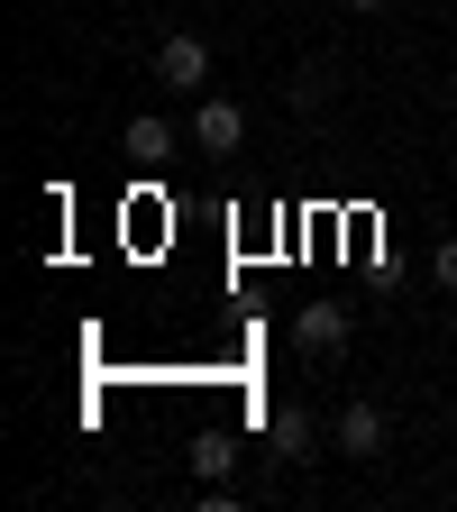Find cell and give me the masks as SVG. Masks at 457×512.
Instances as JSON below:
<instances>
[{
	"instance_id": "obj_9",
	"label": "cell",
	"mask_w": 457,
	"mask_h": 512,
	"mask_svg": "<svg viewBox=\"0 0 457 512\" xmlns=\"http://www.w3.org/2000/svg\"><path fill=\"white\" fill-rule=\"evenodd\" d=\"M430 275H439V293H457V238H448V247L430 256Z\"/></svg>"
},
{
	"instance_id": "obj_5",
	"label": "cell",
	"mask_w": 457,
	"mask_h": 512,
	"mask_svg": "<svg viewBox=\"0 0 457 512\" xmlns=\"http://www.w3.org/2000/svg\"><path fill=\"white\" fill-rule=\"evenodd\" d=\"M266 448H275L284 467H311V458H320V448H311V412H302V403H275V412H266Z\"/></svg>"
},
{
	"instance_id": "obj_2",
	"label": "cell",
	"mask_w": 457,
	"mask_h": 512,
	"mask_svg": "<svg viewBox=\"0 0 457 512\" xmlns=\"http://www.w3.org/2000/svg\"><path fill=\"white\" fill-rule=\"evenodd\" d=\"M156 83H165V92H202V83H211V37L174 28V37L156 46Z\"/></svg>"
},
{
	"instance_id": "obj_6",
	"label": "cell",
	"mask_w": 457,
	"mask_h": 512,
	"mask_svg": "<svg viewBox=\"0 0 457 512\" xmlns=\"http://www.w3.org/2000/svg\"><path fill=\"white\" fill-rule=\"evenodd\" d=\"M119 147H128V165H165V156H174V128H165L156 110H138V119H128V138H119Z\"/></svg>"
},
{
	"instance_id": "obj_1",
	"label": "cell",
	"mask_w": 457,
	"mask_h": 512,
	"mask_svg": "<svg viewBox=\"0 0 457 512\" xmlns=\"http://www.w3.org/2000/svg\"><path fill=\"white\" fill-rule=\"evenodd\" d=\"M192 147L202 156H238L247 147V110L220 101V92H192Z\"/></svg>"
},
{
	"instance_id": "obj_4",
	"label": "cell",
	"mask_w": 457,
	"mask_h": 512,
	"mask_svg": "<svg viewBox=\"0 0 457 512\" xmlns=\"http://www.w3.org/2000/svg\"><path fill=\"white\" fill-rule=\"evenodd\" d=\"M330 448H339V458H384V412L366 394H348L339 421H330Z\"/></svg>"
},
{
	"instance_id": "obj_7",
	"label": "cell",
	"mask_w": 457,
	"mask_h": 512,
	"mask_svg": "<svg viewBox=\"0 0 457 512\" xmlns=\"http://www.w3.org/2000/svg\"><path fill=\"white\" fill-rule=\"evenodd\" d=\"M229 467H238V439L229 430H202V439H192V476H202V485H220Z\"/></svg>"
},
{
	"instance_id": "obj_10",
	"label": "cell",
	"mask_w": 457,
	"mask_h": 512,
	"mask_svg": "<svg viewBox=\"0 0 457 512\" xmlns=\"http://www.w3.org/2000/svg\"><path fill=\"white\" fill-rule=\"evenodd\" d=\"M348 10H357V19H375V10H384V0H348Z\"/></svg>"
},
{
	"instance_id": "obj_8",
	"label": "cell",
	"mask_w": 457,
	"mask_h": 512,
	"mask_svg": "<svg viewBox=\"0 0 457 512\" xmlns=\"http://www.w3.org/2000/svg\"><path fill=\"white\" fill-rule=\"evenodd\" d=\"M320 101H330V64H302L293 74V110H320Z\"/></svg>"
},
{
	"instance_id": "obj_3",
	"label": "cell",
	"mask_w": 457,
	"mask_h": 512,
	"mask_svg": "<svg viewBox=\"0 0 457 512\" xmlns=\"http://www.w3.org/2000/svg\"><path fill=\"white\" fill-rule=\"evenodd\" d=\"M348 330H357V311H348V302H302L293 348H302V357H339V348H348Z\"/></svg>"
}]
</instances>
